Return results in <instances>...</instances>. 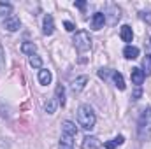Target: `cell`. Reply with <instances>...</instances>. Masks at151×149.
I'll return each mask as SVG.
<instances>
[{
	"instance_id": "cell-24",
	"label": "cell",
	"mask_w": 151,
	"mask_h": 149,
	"mask_svg": "<svg viewBox=\"0 0 151 149\" xmlns=\"http://www.w3.org/2000/svg\"><path fill=\"white\" fill-rule=\"evenodd\" d=\"M0 70H4V49H2V44H0Z\"/></svg>"
},
{
	"instance_id": "cell-12",
	"label": "cell",
	"mask_w": 151,
	"mask_h": 149,
	"mask_svg": "<svg viewBox=\"0 0 151 149\" xmlns=\"http://www.w3.org/2000/svg\"><path fill=\"white\" fill-rule=\"evenodd\" d=\"M123 54H125V58L127 60H135L137 56H139V47H135V46H127L125 49H123Z\"/></svg>"
},
{
	"instance_id": "cell-25",
	"label": "cell",
	"mask_w": 151,
	"mask_h": 149,
	"mask_svg": "<svg viewBox=\"0 0 151 149\" xmlns=\"http://www.w3.org/2000/svg\"><path fill=\"white\" fill-rule=\"evenodd\" d=\"M74 5L77 7V9H81V11H84V9H86V2H76Z\"/></svg>"
},
{
	"instance_id": "cell-14",
	"label": "cell",
	"mask_w": 151,
	"mask_h": 149,
	"mask_svg": "<svg viewBox=\"0 0 151 149\" xmlns=\"http://www.w3.org/2000/svg\"><path fill=\"white\" fill-rule=\"evenodd\" d=\"M55 98H56V102H58V105H65V88L62 86V84H58L56 86V90H55Z\"/></svg>"
},
{
	"instance_id": "cell-20",
	"label": "cell",
	"mask_w": 151,
	"mask_h": 149,
	"mask_svg": "<svg viewBox=\"0 0 151 149\" xmlns=\"http://www.w3.org/2000/svg\"><path fill=\"white\" fill-rule=\"evenodd\" d=\"M30 65L35 67V69H42V60H40L39 54H32L30 56Z\"/></svg>"
},
{
	"instance_id": "cell-16",
	"label": "cell",
	"mask_w": 151,
	"mask_h": 149,
	"mask_svg": "<svg viewBox=\"0 0 151 149\" xmlns=\"http://www.w3.org/2000/svg\"><path fill=\"white\" fill-rule=\"evenodd\" d=\"M123 142H125V137H123V135H118L116 139L109 140V142H106V144H104V148H106V149H114V148H118V146H121Z\"/></svg>"
},
{
	"instance_id": "cell-2",
	"label": "cell",
	"mask_w": 151,
	"mask_h": 149,
	"mask_svg": "<svg viewBox=\"0 0 151 149\" xmlns=\"http://www.w3.org/2000/svg\"><path fill=\"white\" fill-rule=\"evenodd\" d=\"M95 121H97L95 112H93V109H91L90 105H81V107L77 109V123H79L81 128L91 130V128L95 126Z\"/></svg>"
},
{
	"instance_id": "cell-8",
	"label": "cell",
	"mask_w": 151,
	"mask_h": 149,
	"mask_svg": "<svg viewBox=\"0 0 151 149\" xmlns=\"http://www.w3.org/2000/svg\"><path fill=\"white\" fill-rule=\"evenodd\" d=\"M142 67H144V75H150L151 74V37H150V42L146 46V58L142 62Z\"/></svg>"
},
{
	"instance_id": "cell-7",
	"label": "cell",
	"mask_w": 151,
	"mask_h": 149,
	"mask_svg": "<svg viewBox=\"0 0 151 149\" xmlns=\"http://www.w3.org/2000/svg\"><path fill=\"white\" fill-rule=\"evenodd\" d=\"M106 23V14L104 12H95L93 18H91V28L93 30H100Z\"/></svg>"
},
{
	"instance_id": "cell-11",
	"label": "cell",
	"mask_w": 151,
	"mask_h": 149,
	"mask_svg": "<svg viewBox=\"0 0 151 149\" xmlns=\"http://www.w3.org/2000/svg\"><path fill=\"white\" fill-rule=\"evenodd\" d=\"M62 133H65V135H70V137H74L77 135V128H76L74 123H70V121H63V125H62Z\"/></svg>"
},
{
	"instance_id": "cell-10",
	"label": "cell",
	"mask_w": 151,
	"mask_h": 149,
	"mask_svg": "<svg viewBox=\"0 0 151 149\" xmlns=\"http://www.w3.org/2000/svg\"><path fill=\"white\" fill-rule=\"evenodd\" d=\"M130 77H132V82L135 84V86H141L142 82H144V72L141 70V69H132V72H130Z\"/></svg>"
},
{
	"instance_id": "cell-18",
	"label": "cell",
	"mask_w": 151,
	"mask_h": 149,
	"mask_svg": "<svg viewBox=\"0 0 151 149\" xmlns=\"http://www.w3.org/2000/svg\"><path fill=\"white\" fill-rule=\"evenodd\" d=\"M113 81L118 90H125V79H123V75L119 72H113Z\"/></svg>"
},
{
	"instance_id": "cell-19",
	"label": "cell",
	"mask_w": 151,
	"mask_h": 149,
	"mask_svg": "<svg viewBox=\"0 0 151 149\" xmlns=\"http://www.w3.org/2000/svg\"><path fill=\"white\" fill-rule=\"evenodd\" d=\"M56 107H58V102H56V98H51L46 105H44V109H46V112L47 114H53V112L56 111Z\"/></svg>"
},
{
	"instance_id": "cell-15",
	"label": "cell",
	"mask_w": 151,
	"mask_h": 149,
	"mask_svg": "<svg viewBox=\"0 0 151 149\" xmlns=\"http://www.w3.org/2000/svg\"><path fill=\"white\" fill-rule=\"evenodd\" d=\"M39 82L44 84V86L51 82V72H49L47 69H40V70H39Z\"/></svg>"
},
{
	"instance_id": "cell-1",
	"label": "cell",
	"mask_w": 151,
	"mask_h": 149,
	"mask_svg": "<svg viewBox=\"0 0 151 149\" xmlns=\"http://www.w3.org/2000/svg\"><path fill=\"white\" fill-rule=\"evenodd\" d=\"M137 133L141 140H150L151 139V107H146L137 123Z\"/></svg>"
},
{
	"instance_id": "cell-5",
	"label": "cell",
	"mask_w": 151,
	"mask_h": 149,
	"mask_svg": "<svg viewBox=\"0 0 151 149\" xmlns=\"http://www.w3.org/2000/svg\"><path fill=\"white\" fill-rule=\"evenodd\" d=\"M42 32L44 35H51L55 32V19L51 14H46L44 16V21H42Z\"/></svg>"
},
{
	"instance_id": "cell-6",
	"label": "cell",
	"mask_w": 151,
	"mask_h": 149,
	"mask_svg": "<svg viewBox=\"0 0 151 149\" xmlns=\"http://www.w3.org/2000/svg\"><path fill=\"white\" fill-rule=\"evenodd\" d=\"M86 82H88V77H86V75H79L76 81H72V86H70L72 93H74V95L81 93V91H83V88L86 86Z\"/></svg>"
},
{
	"instance_id": "cell-21",
	"label": "cell",
	"mask_w": 151,
	"mask_h": 149,
	"mask_svg": "<svg viewBox=\"0 0 151 149\" xmlns=\"http://www.w3.org/2000/svg\"><path fill=\"white\" fill-rule=\"evenodd\" d=\"M141 18H142L148 25H151V12H141Z\"/></svg>"
},
{
	"instance_id": "cell-3",
	"label": "cell",
	"mask_w": 151,
	"mask_h": 149,
	"mask_svg": "<svg viewBox=\"0 0 151 149\" xmlns=\"http://www.w3.org/2000/svg\"><path fill=\"white\" fill-rule=\"evenodd\" d=\"M72 42H74V47L79 53H86V51L91 49V39L88 35V32H84V30H79L74 35V40Z\"/></svg>"
},
{
	"instance_id": "cell-4",
	"label": "cell",
	"mask_w": 151,
	"mask_h": 149,
	"mask_svg": "<svg viewBox=\"0 0 151 149\" xmlns=\"http://www.w3.org/2000/svg\"><path fill=\"white\" fill-rule=\"evenodd\" d=\"M4 27H5V30H9V32H16V30H19V27H21L19 18H18L16 14H9V16H5V18H4Z\"/></svg>"
},
{
	"instance_id": "cell-13",
	"label": "cell",
	"mask_w": 151,
	"mask_h": 149,
	"mask_svg": "<svg viewBox=\"0 0 151 149\" xmlns=\"http://www.w3.org/2000/svg\"><path fill=\"white\" fill-rule=\"evenodd\" d=\"M119 37L123 39V42H132V39H134V32H132V28H130L128 25H123L121 30H119Z\"/></svg>"
},
{
	"instance_id": "cell-17",
	"label": "cell",
	"mask_w": 151,
	"mask_h": 149,
	"mask_svg": "<svg viewBox=\"0 0 151 149\" xmlns=\"http://www.w3.org/2000/svg\"><path fill=\"white\" fill-rule=\"evenodd\" d=\"M35 44L34 42H23L21 44V53H25V54H28V56H32V54H35Z\"/></svg>"
},
{
	"instance_id": "cell-23",
	"label": "cell",
	"mask_w": 151,
	"mask_h": 149,
	"mask_svg": "<svg viewBox=\"0 0 151 149\" xmlns=\"http://www.w3.org/2000/svg\"><path fill=\"white\" fill-rule=\"evenodd\" d=\"M141 95H142V90H141V86H137V90L134 91L132 98H134V100H139V97H141Z\"/></svg>"
},
{
	"instance_id": "cell-9",
	"label": "cell",
	"mask_w": 151,
	"mask_h": 149,
	"mask_svg": "<svg viewBox=\"0 0 151 149\" xmlns=\"http://www.w3.org/2000/svg\"><path fill=\"white\" fill-rule=\"evenodd\" d=\"M102 146V142L97 139V137H84V140H83V149H99Z\"/></svg>"
},
{
	"instance_id": "cell-22",
	"label": "cell",
	"mask_w": 151,
	"mask_h": 149,
	"mask_svg": "<svg viewBox=\"0 0 151 149\" xmlns=\"http://www.w3.org/2000/svg\"><path fill=\"white\" fill-rule=\"evenodd\" d=\"M63 27H65V30H67V32H74V30H76L74 23H70V21H65V23H63Z\"/></svg>"
}]
</instances>
